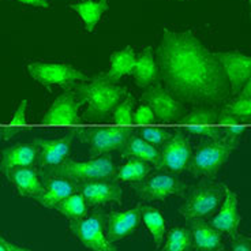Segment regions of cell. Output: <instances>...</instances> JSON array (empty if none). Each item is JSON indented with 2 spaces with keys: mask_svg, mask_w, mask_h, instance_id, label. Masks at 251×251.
I'll list each match as a JSON object with an SVG mask.
<instances>
[{
  "mask_svg": "<svg viewBox=\"0 0 251 251\" xmlns=\"http://www.w3.org/2000/svg\"><path fill=\"white\" fill-rule=\"evenodd\" d=\"M156 120V116L149 105H142L137 109V112L132 113V123L135 125H151Z\"/></svg>",
  "mask_w": 251,
  "mask_h": 251,
  "instance_id": "34",
  "label": "cell"
},
{
  "mask_svg": "<svg viewBox=\"0 0 251 251\" xmlns=\"http://www.w3.org/2000/svg\"><path fill=\"white\" fill-rule=\"evenodd\" d=\"M139 137L145 139L148 144L153 145V146H161V145L170 138L171 134L164 128H158V127H146L139 131Z\"/></svg>",
  "mask_w": 251,
  "mask_h": 251,
  "instance_id": "33",
  "label": "cell"
},
{
  "mask_svg": "<svg viewBox=\"0 0 251 251\" xmlns=\"http://www.w3.org/2000/svg\"><path fill=\"white\" fill-rule=\"evenodd\" d=\"M190 232L195 251H221L223 235L203 220H190Z\"/></svg>",
  "mask_w": 251,
  "mask_h": 251,
  "instance_id": "20",
  "label": "cell"
},
{
  "mask_svg": "<svg viewBox=\"0 0 251 251\" xmlns=\"http://www.w3.org/2000/svg\"><path fill=\"white\" fill-rule=\"evenodd\" d=\"M214 56L223 67L229 83L231 94L236 96L240 93V90L251 78L250 57L239 52H217Z\"/></svg>",
  "mask_w": 251,
  "mask_h": 251,
  "instance_id": "13",
  "label": "cell"
},
{
  "mask_svg": "<svg viewBox=\"0 0 251 251\" xmlns=\"http://www.w3.org/2000/svg\"><path fill=\"white\" fill-rule=\"evenodd\" d=\"M132 108H134V97L127 96L118 107L113 109V123L115 125H131L132 123Z\"/></svg>",
  "mask_w": 251,
  "mask_h": 251,
  "instance_id": "32",
  "label": "cell"
},
{
  "mask_svg": "<svg viewBox=\"0 0 251 251\" xmlns=\"http://www.w3.org/2000/svg\"><path fill=\"white\" fill-rule=\"evenodd\" d=\"M141 217L144 220V224L151 233V238L154 240L157 249L163 245L164 235H165V221L160 210L153 206H141Z\"/></svg>",
  "mask_w": 251,
  "mask_h": 251,
  "instance_id": "30",
  "label": "cell"
},
{
  "mask_svg": "<svg viewBox=\"0 0 251 251\" xmlns=\"http://www.w3.org/2000/svg\"><path fill=\"white\" fill-rule=\"evenodd\" d=\"M70 231L85 249L90 251H118L105 232V214L96 210L76 223L70 224Z\"/></svg>",
  "mask_w": 251,
  "mask_h": 251,
  "instance_id": "7",
  "label": "cell"
},
{
  "mask_svg": "<svg viewBox=\"0 0 251 251\" xmlns=\"http://www.w3.org/2000/svg\"><path fill=\"white\" fill-rule=\"evenodd\" d=\"M142 100L151 108L154 116L160 122H176L184 115V108L179 100L161 85H154L148 89L142 96Z\"/></svg>",
  "mask_w": 251,
  "mask_h": 251,
  "instance_id": "12",
  "label": "cell"
},
{
  "mask_svg": "<svg viewBox=\"0 0 251 251\" xmlns=\"http://www.w3.org/2000/svg\"><path fill=\"white\" fill-rule=\"evenodd\" d=\"M236 146L238 145L229 144L226 141L207 139L202 142L191 154L186 170L194 176L212 177L226 163V160L229 158L233 149H236Z\"/></svg>",
  "mask_w": 251,
  "mask_h": 251,
  "instance_id": "5",
  "label": "cell"
},
{
  "mask_svg": "<svg viewBox=\"0 0 251 251\" xmlns=\"http://www.w3.org/2000/svg\"><path fill=\"white\" fill-rule=\"evenodd\" d=\"M37 161V149L31 144H15L1 151L0 171L6 175L8 171L21 167H33Z\"/></svg>",
  "mask_w": 251,
  "mask_h": 251,
  "instance_id": "21",
  "label": "cell"
},
{
  "mask_svg": "<svg viewBox=\"0 0 251 251\" xmlns=\"http://www.w3.org/2000/svg\"><path fill=\"white\" fill-rule=\"evenodd\" d=\"M240 221L242 217L239 213L238 195L232 190L226 187V195L220 205L219 213L209 221V224L221 233H228L231 236H235L238 235Z\"/></svg>",
  "mask_w": 251,
  "mask_h": 251,
  "instance_id": "18",
  "label": "cell"
},
{
  "mask_svg": "<svg viewBox=\"0 0 251 251\" xmlns=\"http://www.w3.org/2000/svg\"><path fill=\"white\" fill-rule=\"evenodd\" d=\"M132 191L139 200L148 202L165 201L172 195H180L186 191V183L175 174L158 172L156 175L145 177L138 183H132Z\"/></svg>",
  "mask_w": 251,
  "mask_h": 251,
  "instance_id": "8",
  "label": "cell"
},
{
  "mask_svg": "<svg viewBox=\"0 0 251 251\" xmlns=\"http://www.w3.org/2000/svg\"><path fill=\"white\" fill-rule=\"evenodd\" d=\"M224 195L226 186L212 182L200 183L188 191L186 201L179 207V213L187 221L206 219L219 209Z\"/></svg>",
  "mask_w": 251,
  "mask_h": 251,
  "instance_id": "4",
  "label": "cell"
},
{
  "mask_svg": "<svg viewBox=\"0 0 251 251\" xmlns=\"http://www.w3.org/2000/svg\"><path fill=\"white\" fill-rule=\"evenodd\" d=\"M76 193L83 197L88 206H101L111 202L120 203L123 200V190L113 179H97L75 183Z\"/></svg>",
  "mask_w": 251,
  "mask_h": 251,
  "instance_id": "14",
  "label": "cell"
},
{
  "mask_svg": "<svg viewBox=\"0 0 251 251\" xmlns=\"http://www.w3.org/2000/svg\"><path fill=\"white\" fill-rule=\"evenodd\" d=\"M219 112L214 109H206V108H198L193 112L183 115L182 123L186 125V131L194 135H201L207 139H220L223 131L217 125Z\"/></svg>",
  "mask_w": 251,
  "mask_h": 251,
  "instance_id": "17",
  "label": "cell"
},
{
  "mask_svg": "<svg viewBox=\"0 0 251 251\" xmlns=\"http://www.w3.org/2000/svg\"><path fill=\"white\" fill-rule=\"evenodd\" d=\"M81 105L75 93L73 90H67L52 102L41 122L45 125H76L79 123Z\"/></svg>",
  "mask_w": 251,
  "mask_h": 251,
  "instance_id": "16",
  "label": "cell"
},
{
  "mask_svg": "<svg viewBox=\"0 0 251 251\" xmlns=\"http://www.w3.org/2000/svg\"><path fill=\"white\" fill-rule=\"evenodd\" d=\"M81 104H88L86 120H104L126 97L127 90L118 82L111 81L105 74L89 79L73 90Z\"/></svg>",
  "mask_w": 251,
  "mask_h": 251,
  "instance_id": "2",
  "label": "cell"
},
{
  "mask_svg": "<svg viewBox=\"0 0 251 251\" xmlns=\"http://www.w3.org/2000/svg\"><path fill=\"white\" fill-rule=\"evenodd\" d=\"M43 193L34 197L33 200L47 209H55L56 205L69 195L76 193V184L69 179L59 176H41Z\"/></svg>",
  "mask_w": 251,
  "mask_h": 251,
  "instance_id": "19",
  "label": "cell"
},
{
  "mask_svg": "<svg viewBox=\"0 0 251 251\" xmlns=\"http://www.w3.org/2000/svg\"><path fill=\"white\" fill-rule=\"evenodd\" d=\"M18 3L26 4V6H34V7H44L48 8L50 7V1L48 0H17Z\"/></svg>",
  "mask_w": 251,
  "mask_h": 251,
  "instance_id": "38",
  "label": "cell"
},
{
  "mask_svg": "<svg viewBox=\"0 0 251 251\" xmlns=\"http://www.w3.org/2000/svg\"><path fill=\"white\" fill-rule=\"evenodd\" d=\"M132 75L135 79V83L139 88H148L151 83H154L158 79V67H157L156 59L153 57L151 47L145 48L139 57L135 60Z\"/></svg>",
  "mask_w": 251,
  "mask_h": 251,
  "instance_id": "24",
  "label": "cell"
},
{
  "mask_svg": "<svg viewBox=\"0 0 251 251\" xmlns=\"http://www.w3.org/2000/svg\"><path fill=\"white\" fill-rule=\"evenodd\" d=\"M120 156L125 158H138L145 163L153 164L154 167H157L160 160V151L156 146L148 144L145 139L132 132L131 137L127 139L123 149L120 151Z\"/></svg>",
  "mask_w": 251,
  "mask_h": 251,
  "instance_id": "23",
  "label": "cell"
},
{
  "mask_svg": "<svg viewBox=\"0 0 251 251\" xmlns=\"http://www.w3.org/2000/svg\"><path fill=\"white\" fill-rule=\"evenodd\" d=\"M246 126H239V125H232V126H226L224 130L221 131L226 134V142L232 145H238V141L240 139V137L243 135V132L246 131Z\"/></svg>",
  "mask_w": 251,
  "mask_h": 251,
  "instance_id": "35",
  "label": "cell"
},
{
  "mask_svg": "<svg viewBox=\"0 0 251 251\" xmlns=\"http://www.w3.org/2000/svg\"><path fill=\"white\" fill-rule=\"evenodd\" d=\"M7 179L13 184L14 188L22 197H30L34 198L43 193V180L36 170L31 167H21L14 168L6 174Z\"/></svg>",
  "mask_w": 251,
  "mask_h": 251,
  "instance_id": "22",
  "label": "cell"
},
{
  "mask_svg": "<svg viewBox=\"0 0 251 251\" xmlns=\"http://www.w3.org/2000/svg\"><path fill=\"white\" fill-rule=\"evenodd\" d=\"M0 242L6 246L7 251H30V250H27V249H25V247H22V246H18V245H15V243L8 242V240H6L4 238H1V236H0Z\"/></svg>",
  "mask_w": 251,
  "mask_h": 251,
  "instance_id": "39",
  "label": "cell"
},
{
  "mask_svg": "<svg viewBox=\"0 0 251 251\" xmlns=\"http://www.w3.org/2000/svg\"><path fill=\"white\" fill-rule=\"evenodd\" d=\"M33 79L44 86L53 85H74L76 82H88L90 78L73 66L63 63L34 62L27 66Z\"/></svg>",
  "mask_w": 251,
  "mask_h": 251,
  "instance_id": "9",
  "label": "cell"
},
{
  "mask_svg": "<svg viewBox=\"0 0 251 251\" xmlns=\"http://www.w3.org/2000/svg\"><path fill=\"white\" fill-rule=\"evenodd\" d=\"M55 210H57L62 216L69 220L70 224H73V223H76L86 216L88 205L79 193H74V194L69 195L67 198H64L63 201L59 202L55 207Z\"/></svg>",
  "mask_w": 251,
  "mask_h": 251,
  "instance_id": "29",
  "label": "cell"
},
{
  "mask_svg": "<svg viewBox=\"0 0 251 251\" xmlns=\"http://www.w3.org/2000/svg\"><path fill=\"white\" fill-rule=\"evenodd\" d=\"M135 53L131 47L113 52L111 56V67L105 75L113 82H119L125 75H131L135 66Z\"/></svg>",
  "mask_w": 251,
  "mask_h": 251,
  "instance_id": "26",
  "label": "cell"
},
{
  "mask_svg": "<svg viewBox=\"0 0 251 251\" xmlns=\"http://www.w3.org/2000/svg\"><path fill=\"white\" fill-rule=\"evenodd\" d=\"M247 1H249V3H250V1H251V0H247Z\"/></svg>",
  "mask_w": 251,
  "mask_h": 251,
  "instance_id": "42",
  "label": "cell"
},
{
  "mask_svg": "<svg viewBox=\"0 0 251 251\" xmlns=\"http://www.w3.org/2000/svg\"><path fill=\"white\" fill-rule=\"evenodd\" d=\"M161 251H193V238L188 228H172Z\"/></svg>",
  "mask_w": 251,
  "mask_h": 251,
  "instance_id": "31",
  "label": "cell"
},
{
  "mask_svg": "<svg viewBox=\"0 0 251 251\" xmlns=\"http://www.w3.org/2000/svg\"><path fill=\"white\" fill-rule=\"evenodd\" d=\"M160 151V160L157 164V170H167L171 174H180L187 168L190 158L193 154L190 139L186 132L177 130L163 145Z\"/></svg>",
  "mask_w": 251,
  "mask_h": 251,
  "instance_id": "10",
  "label": "cell"
},
{
  "mask_svg": "<svg viewBox=\"0 0 251 251\" xmlns=\"http://www.w3.org/2000/svg\"><path fill=\"white\" fill-rule=\"evenodd\" d=\"M75 138L89 145L90 156L100 157L111 151H122L131 137L132 130L128 127H94V128H74Z\"/></svg>",
  "mask_w": 251,
  "mask_h": 251,
  "instance_id": "6",
  "label": "cell"
},
{
  "mask_svg": "<svg viewBox=\"0 0 251 251\" xmlns=\"http://www.w3.org/2000/svg\"><path fill=\"white\" fill-rule=\"evenodd\" d=\"M157 67L179 100L214 104L229 96V83L214 53L190 31H165L157 48Z\"/></svg>",
  "mask_w": 251,
  "mask_h": 251,
  "instance_id": "1",
  "label": "cell"
},
{
  "mask_svg": "<svg viewBox=\"0 0 251 251\" xmlns=\"http://www.w3.org/2000/svg\"><path fill=\"white\" fill-rule=\"evenodd\" d=\"M238 97L226 104L221 112L228 113L239 119L242 123H250L251 120V81L246 83Z\"/></svg>",
  "mask_w": 251,
  "mask_h": 251,
  "instance_id": "27",
  "label": "cell"
},
{
  "mask_svg": "<svg viewBox=\"0 0 251 251\" xmlns=\"http://www.w3.org/2000/svg\"><path fill=\"white\" fill-rule=\"evenodd\" d=\"M6 137V127H1L0 128V139H4Z\"/></svg>",
  "mask_w": 251,
  "mask_h": 251,
  "instance_id": "40",
  "label": "cell"
},
{
  "mask_svg": "<svg viewBox=\"0 0 251 251\" xmlns=\"http://www.w3.org/2000/svg\"><path fill=\"white\" fill-rule=\"evenodd\" d=\"M116 171L118 168L112 157L104 154L94 157L89 161H74L71 158H66L56 167L40 172V175L59 176L74 183H81L97 179H113Z\"/></svg>",
  "mask_w": 251,
  "mask_h": 251,
  "instance_id": "3",
  "label": "cell"
},
{
  "mask_svg": "<svg viewBox=\"0 0 251 251\" xmlns=\"http://www.w3.org/2000/svg\"><path fill=\"white\" fill-rule=\"evenodd\" d=\"M151 167L149 163H145L138 158H128V161L123 164L119 170L116 171V175L113 177L115 182H130L138 183L144 180L149 175Z\"/></svg>",
  "mask_w": 251,
  "mask_h": 251,
  "instance_id": "28",
  "label": "cell"
},
{
  "mask_svg": "<svg viewBox=\"0 0 251 251\" xmlns=\"http://www.w3.org/2000/svg\"><path fill=\"white\" fill-rule=\"evenodd\" d=\"M0 251H7L6 246L3 245V243H1V242H0Z\"/></svg>",
  "mask_w": 251,
  "mask_h": 251,
  "instance_id": "41",
  "label": "cell"
},
{
  "mask_svg": "<svg viewBox=\"0 0 251 251\" xmlns=\"http://www.w3.org/2000/svg\"><path fill=\"white\" fill-rule=\"evenodd\" d=\"M70 7L81 17L85 29L93 31L102 14L108 10V0H83L78 3H71Z\"/></svg>",
  "mask_w": 251,
  "mask_h": 251,
  "instance_id": "25",
  "label": "cell"
},
{
  "mask_svg": "<svg viewBox=\"0 0 251 251\" xmlns=\"http://www.w3.org/2000/svg\"><path fill=\"white\" fill-rule=\"evenodd\" d=\"M26 109H27V100H22L19 102L17 111L14 113L13 119L10 122L11 126H19L25 125L26 123Z\"/></svg>",
  "mask_w": 251,
  "mask_h": 251,
  "instance_id": "36",
  "label": "cell"
},
{
  "mask_svg": "<svg viewBox=\"0 0 251 251\" xmlns=\"http://www.w3.org/2000/svg\"><path fill=\"white\" fill-rule=\"evenodd\" d=\"M231 251H251L250 239L247 236H233Z\"/></svg>",
  "mask_w": 251,
  "mask_h": 251,
  "instance_id": "37",
  "label": "cell"
},
{
  "mask_svg": "<svg viewBox=\"0 0 251 251\" xmlns=\"http://www.w3.org/2000/svg\"><path fill=\"white\" fill-rule=\"evenodd\" d=\"M141 203L127 210H113L105 216V232L111 243L120 242L131 235L141 221Z\"/></svg>",
  "mask_w": 251,
  "mask_h": 251,
  "instance_id": "15",
  "label": "cell"
},
{
  "mask_svg": "<svg viewBox=\"0 0 251 251\" xmlns=\"http://www.w3.org/2000/svg\"><path fill=\"white\" fill-rule=\"evenodd\" d=\"M75 139V132L71 130L64 137L57 139L36 138L31 139V144L37 149V164L40 172L50 170L66 160L71 151L73 141Z\"/></svg>",
  "mask_w": 251,
  "mask_h": 251,
  "instance_id": "11",
  "label": "cell"
}]
</instances>
